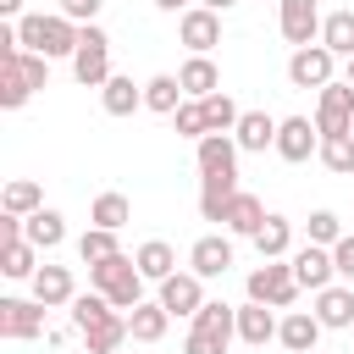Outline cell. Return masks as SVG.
<instances>
[{"label": "cell", "mask_w": 354, "mask_h": 354, "mask_svg": "<svg viewBox=\"0 0 354 354\" xmlns=\"http://www.w3.org/2000/svg\"><path fill=\"white\" fill-rule=\"evenodd\" d=\"M238 144L227 133L199 138V216L205 221H227L232 199H238Z\"/></svg>", "instance_id": "1"}, {"label": "cell", "mask_w": 354, "mask_h": 354, "mask_svg": "<svg viewBox=\"0 0 354 354\" xmlns=\"http://www.w3.org/2000/svg\"><path fill=\"white\" fill-rule=\"evenodd\" d=\"M72 326L77 337L88 343V354H116L133 332H127V315H116V304L105 293H77L72 299Z\"/></svg>", "instance_id": "2"}, {"label": "cell", "mask_w": 354, "mask_h": 354, "mask_svg": "<svg viewBox=\"0 0 354 354\" xmlns=\"http://www.w3.org/2000/svg\"><path fill=\"white\" fill-rule=\"evenodd\" d=\"M50 83V61L33 55V50H0V105L6 111H22L33 88Z\"/></svg>", "instance_id": "3"}, {"label": "cell", "mask_w": 354, "mask_h": 354, "mask_svg": "<svg viewBox=\"0 0 354 354\" xmlns=\"http://www.w3.org/2000/svg\"><path fill=\"white\" fill-rule=\"evenodd\" d=\"M88 282H94V293H105L116 310H138L144 304V271H138V260H127V254H111V260H100V266H88Z\"/></svg>", "instance_id": "4"}, {"label": "cell", "mask_w": 354, "mask_h": 354, "mask_svg": "<svg viewBox=\"0 0 354 354\" xmlns=\"http://www.w3.org/2000/svg\"><path fill=\"white\" fill-rule=\"evenodd\" d=\"M232 337H238V310L221 299H205V310L188 326V354H227Z\"/></svg>", "instance_id": "5"}, {"label": "cell", "mask_w": 354, "mask_h": 354, "mask_svg": "<svg viewBox=\"0 0 354 354\" xmlns=\"http://www.w3.org/2000/svg\"><path fill=\"white\" fill-rule=\"evenodd\" d=\"M17 28H22V44H28L33 55H44V61L77 55V33H83V28H72L61 11H55V17H44V11H39V17H22Z\"/></svg>", "instance_id": "6"}, {"label": "cell", "mask_w": 354, "mask_h": 354, "mask_svg": "<svg viewBox=\"0 0 354 354\" xmlns=\"http://www.w3.org/2000/svg\"><path fill=\"white\" fill-rule=\"evenodd\" d=\"M72 77H77L83 88H105V83H111V39H105V28H100V22H88V28L77 33Z\"/></svg>", "instance_id": "7"}, {"label": "cell", "mask_w": 354, "mask_h": 354, "mask_svg": "<svg viewBox=\"0 0 354 354\" xmlns=\"http://www.w3.org/2000/svg\"><path fill=\"white\" fill-rule=\"evenodd\" d=\"M249 299H254V304H271V310L293 304V299H299L293 260H260V266L249 271Z\"/></svg>", "instance_id": "8"}, {"label": "cell", "mask_w": 354, "mask_h": 354, "mask_svg": "<svg viewBox=\"0 0 354 354\" xmlns=\"http://www.w3.org/2000/svg\"><path fill=\"white\" fill-rule=\"evenodd\" d=\"M315 127L321 138H337V133H354V83H326L315 94Z\"/></svg>", "instance_id": "9"}, {"label": "cell", "mask_w": 354, "mask_h": 354, "mask_svg": "<svg viewBox=\"0 0 354 354\" xmlns=\"http://www.w3.org/2000/svg\"><path fill=\"white\" fill-rule=\"evenodd\" d=\"M277 28H282V39H288L293 50L321 44V0H282Z\"/></svg>", "instance_id": "10"}, {"label": "cell", "mask_w": 354, "mask_h": 354, "mask_svg": "<svg viewBox=\"0 0 354 354\" xmlns=\"http://www.w3.org/2000/svg\"><path fill=\"white\" fill-rule=\"evenodd\" d=\"M332 61H337V55H332L326 44H304V50H293V61H288V83L321 94V88L332 83Z\"/></svg>", "instance_id": "11"}, {"label": "cell", "mask_w": 354, "mask_h": 354, "mask_svg": "<svg viewBox=\"0 0 354 354\" xmlns=\"http://www.w3.org/2000/svg\"><path fill=\"white\" fill-rule=\"evenodd\" d=\"M205 277H194V271H171L166 282H160V304H166V315H199L205 310V288H199Z\"/></svg>", "instance_id": "12"}, {"label": "cell", "mask_w": 354, "mask_h": 354, "mask_svg": "<svg viewBox=\"0 0 354 354\" xmlns=\"http://www.w3.org/2000/svg\"><path fill=\"white\" fill-rule=\"evenodd\" d=\"M321 149V127L310 122V116H282V127H277V155L282 160H310Z\"/></svg>", "instance_id": "13"}, {"label": "cell", "mask_w": 354, "mask_h": 354, "mask_svg": "<svg viewBox=\"0 0 354 354\" xmlns=\"http://www.w3.org/2000/svg\"><path fill=\"white\" fill-rule=\"evenodd\" d=\"M293 277H299V288H310V293L332 288V277H337V266H332V249H321V243H304V249H293Z\"/></svg>", "instance_id": "14"}, {"label": "cell", "mask_w": 354, "mask_h": 354, "mask_svg": "<svg viewBox=\"0 0 354 354\" xmlns=\"http://www.w3.org/2000/svg\"><path fill=\"white\" fill-rule=\"evenodd\" d=\"M44 332V304H28V299H0V337L22 343V337H39Z\"/></svg>", "instance_id": "15"}, {"label": "cell", "mask_w": 354, "mask_h": 354, "mask_svg": "<svg viewBox=\"0 0 354 354\" xmlns=\"http://www.w3.org/2000/svg\"><path fill=\"white\" fill-rule=\"evenodd\" d=\"M177 33H183V44H188L194 55H205L210 44H221V17L205 11V6H188V11L177 17Z\"/></svg>", "instance_id": "16"}, {"label": "cell", "mask_w": 354, "mask_h": 354, "mask_svg": "<svg viewBox=\"0 0 354 354\" xmlns=\"http://www.w3.org/2000/svg\"><path fill=\"white\" fill-rule=\"evenodd\" d=\"M177 83H183L188 100H210V94H221V72H216L210 55H188V61L177 66Z\"/></svg>", "instance_id": "17"}, {"label": "cell", "mask_w": 354, "mask_h": 354, "mask_svg": "<svg viewBox=\"0 0 354 354\" xmlns=\"http://www.w3.org/2000/svg\"><path fill=\"white\" fill-rule=\"evenodd\" d=\"M72 299H77L72 271H66V266H39V277H33V304L55 310V304H72Z\"/></svg>", "instance_id": "18"}, {"label": "cell", "mask_w": 354, "mask_h": 354, "mask_svg": "<svg viewBox=\"0 0 354 354\" xmlns=\"http://www.w3.org/2000/svg\"><path fill=\"white\" fill-rule=\"evenodd\" d=\"M277 127L282 122L271 111H243L232 133H238V149H277Z\"/></svg>", "instance_id": "19"}, {"label": "cell", "mask_w": 354, "mask_h": 354, "mask_svg": "<svg viewBox=\"0 0 354 354\" xmlns=\"http://www.w3.org/2000/svg\"><path fill=\"white\" fill-rule=\"evenodd\" d=\"M277 332H282V321H277V315H271L266 304H254V299H249V304L238 310V337H243L249 348H266V343H271Z\"/></svg>", "instance_id": "20"}, {"label": "cell", "mask_w": 354, "mask_h": 354, "mask_svg": "<svg viewBox=\"0 0 354 354\" xmlns=\"http://www.w3.org/2000/svg\"><path fill=\"white\" fill-rule=\"evenodd\" d=\"M100 105H105L111 116H133V111L144 105V83H133V77H122V72H111V83L100 88Z\"/></svg>", "instance_id": "21"}, {"label": "cell", "mask_w": 354, "mask_h": 354, "mask_svg": "<svg viewBox=\"0 0 354 354\" xmlns=\"http://www.w3.org/2000/svg\"><path fill=\"white\" fill-rule=\"evenodd\" d=\"M188 266H194V277H221L232 266V243L227 238H199L188 249Z\"/></svg>", "instance_id": "22"}, {"label": "cell", "mask_w": 354, "mask_h": 354, "mask_svg": "<svg viewBox=\"0 0 354 354\" xmlns=\"http://www.w3.org/2000/svg\"><path fill=\"white\" fill-rule=\"evenodd\" d=\"M166 321H171V315H166L160 299H155V304L144 299L138 310H127V332H133L138 343H160V337H166Z\"/></svg>", "instance_id": "23"}, {"label": "cell", "mask_w": 354, "mask_h": 354, "mask_svg": "<svg viewBox=\"0 0 354 354\" xmlns=\"http://www.w3.org/2000/svg\"><path fill=\"white\" fill-rule=\"evenodd\" d=\"M282 348H293V354H315V337H321V321L310 315V310H293L288 321H282Z\"/></svg>", "instance_id": "24"}, {"label": "cell", "mask_w": 354, "mask_h": 354, "mask_svg": "<svg viewBox=\"0 0 354 354\" xmlns=\"http://www.w3.org/2000/svg\"><path fill=\"white\" fill-rule=\"evenodd\" d=\"M315 321L321 326H354V293L348 288H321L315 293Z\"/></svg>", "instance_id": "25"}, {"label": "cell", "mask_w": 354, "mask_h": 354, "mask_svg": "<svg viewBox=\"0 0 354 354\" xmlns=\"http://www.w3.org/2000/svg\"><path fill=\"white\" fill-rule=\"evenodd\" d=\"M188 94H183V83L171 77V72H155L149 83H144V105L149 111H160V116H177V105H183Z\"/></svg>", "instance_id": "26"}, {"label": "cell", "mask_w": 354, "mask_h": 354, "mask_svg": "<svg viewBox=\"0 0 354 354\" xmlns=\"http://www.w3.org/2000/svg\"><path fill=\"white\" fill-rule=\"evenodd\" d=\"M0 210H6V216H33V210H44V194H39V183H28V177H11V183H6V194H0Z\"/></svg>", "instance_id": "27"}, {"label": "cell", "mask_w": 354, "mask_h": 354, "mask_svg": "<svg viewBox=\"0 0 354 354\" xmlns=\"http://www.w3.org/2000/svg\"><path fill=\"white\" fill-rule=\"evenodd\" d=\"M22 227H28V243H33V249H55V243L66 238L61 210H33V216H22Z\"/></svg>", "instance_id": "28"}, {"label": "cell", "mask_w": 354, "mask_h": 354, "mask_svg": "<svg viewBox=\"0 0 354 354\" xmlns=\"http://www.w3.org/2000/svg\"><path fill=\"white\" fill-rule=\"evenodd\" d=\"M88 216H94V227L122 232V227L133 221V205H127V194H116V188H111V194H100V199H94V210H88Z\"/></svg>", "instance_id": "29"}, {"label": "cell", "mask_w": 354, "mask_h": 354, "mask_svg": "<svg viewBox=\"0 0 354 354\" xmlns=\"http://www.w3.org/2000/svg\"><path fill=\"white\" fill-rule=\"evenodd\" d=\"M288 243H293V227H288V216H266V227L254 232V249H260V260H282V254H288Z\"/></svg>", "instance_id": "30"}, {"label": "cell", "mask_w": 354, "mask_h": 354, "mask_svg": "<svg viewBox=\"0 0 354 354\" xmlns=\"http://www.w3.org/2000/svg\"><path fill=\"white\" fill-rule=\"evenodd\" d=\"M133 260H138V271H144L149 282H166V277L177 271V254H171V243H160V238H149Z\"/></svg>", "instance_id": "31"}, {"label": "cell", "mask_w": 354, "mask_h": 354, "mask_svg": "<svg viewBox=\"0 0 354 354\" xmlns=\"http://www.w3.org/2000/svg\"><path fill=\"white\" fill-rule=\"evenodd\" d=\"M227 227H232V232H243V238H254V232L266 227V205H260L254 194H238V199H232V210H227Z\"/></svg>", "instance_id": "32"}, {"label": "cell", "mask_w": 354, "mask_h": 354, "mask_svg": "<svg viewBox=\"0 0 354 354\" xmlns=\"http://www.w3.org/2000/svg\"><path fill=\"white\" fill-rule=\"evenodd\" d=\"M321 166L337 171V177H354V133H337V138H321Z\"/></svg>", "instance_id": "33"}, {"label": "cell", "mask_w": 354, "mask_h": 354, "mask_svg": "<svg viewBox=\"0 0 354 354\" xmlns=\"http://www.w3.org/2000/svg\"><path fill=\"white\" fill-rule=\"evenodd\" d=\"M321 44H326L332 55H354V11H332V17L321 22Z\"/></svg>", "instance_id": "34"}, {"label": "cell", "mask_w": 354, "mask_h": 354, "mask_svg": "<svg viewBox=\"0 0 354 354\" xmlns=\"http://www.w3.org/2000/svg\"><path fill=\"white\" fill-rule=\"evenodd\" d=\"M171 122H177V138H194V144H199V138H210V122H205V100H183Z\"/></svg>", "instance_id": "35"}, {"label": "cell", "mask_w": 354, "mask_h": 354, "mask_svg": "<svg viewBox=\"0 0 354 354\" xmlns=\"http://www.w3.org/2000/svg\"><path fill=\"white\" fill-rule=\"evenodd\" d=\"M77 254H83V266H100V260H111V254H122V249H116V232L88 227V232L77 238Z\"/></svg>", "instance_id": "36"}, {"label": "cell", "mask_w": 354, "mask_h": 354, "mask_svg": "<svg viewBox=\"0 0 354 354\" xmlns=\"http://www.w3.org/2000/svg\"><path fill=\"white\" fill-rule=\"evenodd\" d=\"M238 116H243V111L227 100V88L205 100V122H210V133H232V127H238Z\"/></svg>", "instance_id": "37"}, {"label": "cell", "mask_w": 354, "mask_h": 354, "mask_svg": "<svg viewBox=\"0 0 354 354\" xmlns=\"http://www.w3.org/2000/svg\"><path fill=\"white\" fill-rule=\"evenodd\" d=\"M0 271H6V277H39L33 243H6V249H0Z\"/></svg>", "instance_id": "38"}, {"label": "cell", "mask_w": 354, "mask_h": 354, "mask_svg": "<svg viewBox=\"0 0 354 354\" xmlns=\"http://www.w3.org/2000/svg\"><path fill=\"white\" fill-rule=\"evenodd\" d=\"M337 238H343V221H337L332 210H315V216H310V243L326 249V243H337Z\"/></svg>", "instance_id": "39"}, {"label": "cell", "mask_w": 354, "mask_h": 354, "mask_svg": "<svg viewBox=\"0 0 354 354\" xmlns=\"http://www.w3.org/2000/svg\"><path fill=\"white\" fill-rule=\"evenodd\" d=\"M332 266H337V277H354V232H343L332 243Z\"/></svg>", "instance_id": "40"}, {"label": "cell", "mask_w": 354, "mask_h": 354, "mask_svg": "<svg viewBox=\"0 0 354 354\" xmlns=\"http://www.w3.org/2000/svg\"><path fill=\"white\" fill-rule=\"evenodd\" d=\"M61 17H66V22H83V28H88V22L100 17V0H61Z\"/></svg>", "instance_id": "41"}, {"label": "cell", "mask_w": 354, "mask_h": 354, "mask_svg": "<svg viewBox=\"0 0 354 354\" xmlns=\"http://www.w3.org/2000/svg\"><path fill=\"white\" fill-rule=\"evenodd\" d=\"M0 17H17L22 22V0H0Z\"/></svg>", "instance_id": "42"}, {"label": "cell", "mask_w": 354, "mask_h": 354, "mask_svg": "<svg viewBox=\"0 0 354 354\" xmlns=\"http://www.w3.org/2000/svg\"><path fill=\"white\" fill-rule=\"evenodd\" d=\"M199 6H205V11H216V17H221V11H232V6H238V0H199Z\"/></svg>", "instance_id": "43"}, {"label": "cell", "mask_w": 354, "mask_h": 354, "mask_svg": "<svg viewBox=\"0 0 354 354\" xmlns=\"http://www.w3.org/2000/svg\"><path fill=\"white\" fill-rule=\"evenodd\" d=\"M155 6H160V11H177V6H183V11H188V0H155Z\"/></svg>", "instance_id": "44"}, {"label": "cell", "mask_w": 354, "mask_h": 354, "mask_svg": "<svg viewBox=\"0 0 354 354\" xmlns=\"http://www.w3.org/2000/svg\"><path fill=\"white\" fill-rule=\"evenodd\" d=\"M343 83H354V55H348V77H343Z\"/></svg>", "instance_id": "45"}]
</instances>
